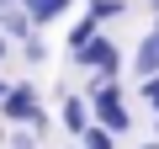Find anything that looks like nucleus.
<instances>
[{"label":"nucleus","mask_w":159,"mask_h":149,"mask_svg":"<svg viewBox=\"0 0 159 149\" xmlns=\"http://www.w3.org/2000/svg\"><path fill=\"white\" fill-rule=\"evenodd\" d=\"M0 117H6V128H32L37 138L48 133V112L37 107V91L32 85H11L6 96H0Z\"/></svg>","instance_id":"1"},{"label":"nucleus","mask_w":159,"mask_h":149,"mask_svg":"<svg viewBox=\"0 0 159 149\" xmlns=\"http://www.w3.org/2000/svg\"><path fill=\"white\" fill-rule=\"evenodd\" d=\"M74 64L85 69V74H96V85H117V74H122V48L101 32V37H90L85 48L74 53Z\"/></svg>","instance_id":"2"},{"label":"nucleus","mask_w":159,"mask_h":149,"mask_svg":"<svg viewBox=\"0 0 159 149\" xmlns=\"http://www.w3.org/2000/svg\"><path fill=\"white\" fill-rule=\"evenodd\" d=\"M85 107H90V123H96V128H106L111 138H117V133H127V123H133V117H127V107H122V91H117V85H90Z\"/></svg>","instance_id":"3"},{"label":"nucleus","mask_w":159,"mask_h":149,"mask_svg":"<svg viewBox=\"0 0 159 149\" xmlns=\"http://www.w3.org/2000/svg\"><path fill=\"white\" fill-rule=\"evenodd\" d=\"M133 74H159V32H148L143 43H138V53H133Z\"/></svg>","instance_id":"4"},{"label":"nucleus","mask_w":159,"mask_h":149,"mask_svg":"<svg viewBox=\"0 0 159 149\" xmlns=\"http://www.w3.org/2000/svg\"><path fill=\"white\" fill-rule=\"evenodd\" d=\"M21 11H27V22H32V27H48L53 16H64V11H69V0H21Z\"/></svg>","instance_id":"5"},{"label":"nucleus","mask_w":159,"mask_h":149,"mask_svg":"<svg viewBox=\"0 0 159 149\" xmlns=\"http://www.w3.org/2000/svg\"><path fill=\"white\" fill-rule=\"evenodd\" d=\"M0 37H6V43H27V37H32V22H27L21 6H16V11H0Z\"/></svg>","instance_id":"6"},{"label":"nucleus","mask_w":159,"mask_h":149,"mask_svg":"<svg viewBox=\"0 0 159 149\" xmlns=\"http://www.w3.org/2000/svg\"><path fill=\"white\" fill-rule=\"evenodd\" d=\"M64 128H69L74 138L90 128V107H85V96H64Z\"/></svg>","instance_id":"7"},{"label":"nucleus","mask_w":159,"mask_h":149,"mask_svg":"<svg viewBox=\"0 0 159 149\" xmlns=\"http://www.w3.org/2000/svg\"><path fill=\"white\" fill-rule=\"evenodd\" d=\"M90 37H101V22H96V16L85 11V16H80V22H74V32H69V53H80V48H85Z\"/></svg>","instance_id":"8"},{"label":"nucleus","mask_w":159,"mask_h":149,"mask_svg":"<svg viewBox=\"0 0 159 149\" xmlns=\"http://www.w3.org/2000/svg\"><path fill=\"white\" fill-rule=\"evenodd\" d=\"M80 149H117V138H111L106 128H96V123H90L85 133H80Z\"/></svg>","instance_id":"9"},{"label":"nucleus","mask_w":159,"mask_h":149,"mask_svg":"<svg viewBox=\"0 0 159 149\" xmlns=\"http://www.w3.org/2000/svg\"><path fill=\"white\" fill-rule=\"evenodd\" d=\"M127 11V0H90V16L96 22H111V16H122Z\"/></svg>","instance_id":"10"},{"label":"nucleus","mask_w":159,"mask_h":149,"mask_svg":"<svg viewBox=\"0 0 159 149\" xmlns=\"http://www.w3.org/2000/svg\"><path fill=\"white\" fill-rule=\"evenodd\" d=\"M6 144H11V149H37L43 138H37L32 128H6Z\"/></svg>","instance_id":"11"},{"label":"nucleus","mask_w":159,"mask_h":149,"mask_svg":"<svg viewBox=\"0 0 159 149\" xmlns=\"http://www.w3.org/2000/svg\"><path fill=\"white\" fill-rule=\"evenodd\" d=\"M21 59H27V64H43V59H48V43H43V37L32 32V37L21 43Z\"/></svg>","instance_id":"12"},{"label":"nucleus","mask_w":159,"mask_h":149,"mask_svg":"<svg viewBox=\"0 0 159 149\" xmlns=\"http://www.w3.org/2000/svg\"><path fill=\"white\" fill-rule=\"evenodd\" d=\"M138 96H143V101H148V107H159V74H148V80H143V85H138Z\"/></svg>","instance_id":"13"},{"label":"nucleus","mask_w":159,"mask_h":149,"mask_svg":"<svg viewBox=\"0 0 159 149\" xmlns=\"http://www.w3.org/2000/svg\"><path fill=\"white\" fill-rule=\"evenodd\" d=\"M6 91H11V80H6V74H0V96H6Z\"/></svg>","instance_id":"14"},{"label":"nucleus","mask_w":159,"mask_h":149,"mask_svg":"<svg viewBox=\"0 0 159 149\" xmlns=\"http://www.w3.org/2000/svg\"><path fill=\"white\" fill-rule=\"evenodd\" d=\"M6 53H11V43H6V37H0V59H6Z\"/></svg>","instance_id":"15"},{"label":"nucleus","mask_w":159,"mask_h":149,"mask_svg":"<svg viewBox=\"0 0 159 149\" xmlns=\"http://www.w3.org/2000/svg\"><path fill=\"white\" fill-rule=\"evenodd\" d=\"M154 138H159V117H154Z\"/></svg>","instance_id":"16"},{"label":"nucleus","mask_w":159,"mask_h":149,"mask_svg":"<svg viewBox=\"0 0 159 149\" xmlns=\"http://www.w3.org/2000/svg\"><path fill=\"white\" fill-rule=\"evenodd\" d=\"M138 149H159V144H138Z\"/></svg>","instance_id":"17"},{"label":"nucleus","mask_w":159,"mask_h":149,"mask_svg":"<svg viewBox=\"0 0 159 149\" xmlns=\"http://www.w3.org/2000/svg\"><path fill=\"white\" fill-rule=\"evenodd\" d=\"M148 6H154V11H159V0H148Z\"/></svg>","instance_id":"18"},{"label":"nucleus","mask_w":159,"mask_h":149,"mask_svg":"<svg viewBox=\"0 0 159 149\" xmlns=\"http://www.w3.org/2000/svg\"><path fill=\"white\" fill-rule=\"evenodd\" d=\"M69 149H80V144H69Z\"/></svg>","instance_id":"19"},{"label":"nucleus","mask_w":159,"mask_h":149,"mask_svg":"<svg viewBox=\"0 0 159 149\" xmlns=\"http://www.w3.org/2000/svg\"><path fill=\"white\" fill-rule=\"evenodd\" d=\"M154 32H159V27H154Z\"/></svg>","instance_id":"20"}]
</instances>
